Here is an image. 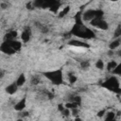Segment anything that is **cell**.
Wrapping results in <instances>:
<instances>
[{"label":"cell","mask_w":121,"mask_h":121,"mask_svg":"<svg viewBox=\"0 0 121 121\" xmlns=\"http://www.w3.org/2000/svg\"><path fill=\"white\" fill-rule=\"evenodd\" d=\"M70 34L78 38H83V39H93L95 37V33L90 28H88L85 25H83V23L75 24L70 31Z\"/></svg>","instance_id":"cell-1"},{"label":"cell","mask_w":121,"mask_h":121,"mask_svg":"<svg viewBox=\"0 0 121 121\" xmlns=\"http://www.w3.org/2000/svg\"><path fill=\"white\" fill-rule=\"evenodd\" d=\"M42 74L54 85H60L63 83V75L61 69L46 71V72H43Z\"/></svg>","instance_id":"cell-2"},{"label":"cell","mask_w":121,"mask_h":121,"mask_svg":"<svg viewBox=\"0 0 121 121\" xmlns=\"http://www.w3.org/2000/svg\"><path fill=\"white\" fill-rule=\"evenodd\" d=\"M101 87L112 92L120 93V83L116 76H111L110 78H108L105 81L101 83Z\"/></svg>","instance_id":"cell-3"},{"label":"cell","mask_w":121,"mask_h":121,"mask_svg":"<svg viewBox=\"0 0 121 121\" xmlns=\"http://www.w3.org/2000/svg\"><path fill=\"white\" fill-rule=\"evenodd\" d=\"M103 10L101 9H88L86 11H84L82 14H81V18H82V21H85V22H91L93 19L95 18H103Z\"/></svg>","instance_id":"cell-4"},{"label":"cell","mask_w":121,"mask_h":121,"mask_svg":"<svg viewBox=\"0 0 121 121\" xmlns=\"http://www.w3.org/2000/svg\"><path fill=\"white\" fill-rule=\"evenodd\" d=\"M90 24L93 26H95L98 29H101V30H107L109 28L108 23L103 18H95L90 22Z\"/></svg>","instance_id":"cell-5"},{"label":"cell","mask_w":121,"mask_h":121,"mask_svg":"<svg viewBox=\"0 0 121 121\" xmlns=\"http://www.w3.org/2000/svg\"><path fill=\"white\" fill-rule=\"evenodd\" d=\"M0 51L3 52L4 54H7V55H13L16 53L14 48L12 47L10 41L9 42H3L0 45Z\"/></svg>","instance_id":"cell-6"},{"label":"cell","mask_w":121,"mask_h":121,"mask_svg":"<svg viewBox=\"0 0 121 121\" xmlns=\"http://www.w3.org/2000/svg\"><path fill=\"white\" fill-rule=\"evenodd\" d=\"M68 44L71 46H74V47H83V48H89L90 47L89 43H87L83 41L78 40V39H71L68 42Z\"/></svg>","instance_id":"cell-7"},{"label":"cell","mask_w":121,"mask_h":121,"mask_svg":"<svg viewBox=\"0 0 121 121\" xmlns=\"http://www.w3.org/2000/svg\"><path fill=\"white\" fill-rule=\"evenodd\" d=\"M31 38V28L29 26H26L24 28V30L21 33V40L23 43H27L30 41Z\"/></svg>","instance_id":"cell-8"},{"label":"cell","mask_w":121,"mask_h":121,"mask_svg":"<svg viewBox=\"0 0 121 121\" xmlns=\"http://www.w3.org/2000/svg\"><path fill=\"white\" fill-rule=\"evenodd\" d=\"M17 36H18V32L16 30H9L4 36V42L14 41V40H16Z\"/></svg>","instance_id":"cell-9"},{"label":"cell","mask_w":121,"mask_h":121,"mask_svg":"<svg viewBox=\"0 0 121 121\" xmlns=\"http://www.w3.org/2000/svg\"><path fill=\"white\" fill-rule=\"evenodd\" d=\"M26 105V98L23 97L14 105V110L17 111V112H22V111L25 110Z\"/></svg>","instance_id":"cell-10"},{"label":"cell","mask_w":121,"mask_h":121,"mask_svg":"<svg viewBox=\"0 0 121 121\" xmlns=\"http://www.w3.org/2000/svg\"><path fill=\"white\" fill-rule=\"evenodd\" d=\"M18 88H19V87L17 86L16 82L14 81V82H12V83L9 84V85L6 87L5 91H6V93H7V94H9V95H14V94L17 92Z\"/></svg>","instance_id":"cell-11"},{"label":"cell","mask_w":121,"mask_h":121,"mask_svg":"<svg viewBox=\"0 0 121 121\" xmlns=\"http://www.w3.org/2000/svg\"><path fill=\"white\" fill-rule=\"evenodd\" d=\"M116 118V113L114 112H106L104 115V120L105 121H115Z\"/></svg>","instance_id":"cell-12"},{"label":"cell","mask_w":121,"mask_h":121,"mask_svg":"<svg viewBox=\"0 0 121 121\" xmlns=\"http://www.w3.org/2000/svg\"><path fill=\"white\" fill-rule=\"evenodd\" d=\"M119 46H120V38L114 39V40H113L112 42H111L110 44H109V48H110V50H112V51L115 50V49L118 48Z\"/></svg>","instance_id":"cell-13"},{"label":"cell","mask_w":121,"mask_h":121,"mask_svg":"<svg viewBox=\"0 0 121 121\" xmlns=\"http://www.w3.org/2000/svg\"><path fill=\"white\" fill-rule=\"evenodd\" d=\"M26 76H25V74H20L19 75V77L17 78V79L15 80V82H16V84H17V86L18 87H21V86H23L25 83H26Z\"/></svg>","instance_id":"cell-14"},{"label":"cell","mask_w":121,"mask_h":121,"mask_svg":"<svg viewBox=\"0 0 121 121\" xmlns=\"http://www.w3.org/2000/svg\"><path fill=\"white\" fill-rule=\"evenodd\" d=\"M41 82V76L39 75H33L30 78V85L31 86H37Z\"/></svg>","instance_id":"cell-15"},{"label":"cell","mask_w":121,"mask_h":121,"mask_svg":"<svg viewBox=\"0 0 121 121\" xmlns=\"http://www.w3.org/2000/svg\"><path fill=\"white\" fill-rule=\"evenodd\" d=\"M35 25H36L37 28H38L42 33H46V32H48V26H47L45 24H42V23H40V22H36Z\"/></svg>","instance_id":"cell-16"},{"label":"cell","mask_w":121,"mask_h":121,"mask_svg":"<svg viewBox=\"0 0 121 121\" xmlns=\"http://www.w3.org/2000/svg\"><path fill=\"white\" fill-rule=\"evenodd\" d=\"M60 7V2L54 0V2H53V4H52V6L49 8V10H50V11H52V12H54V13H56V12H58V11H59Z\"/></svg>","instance_id":"cell-17"},{"label":"cell","mask_w":121,"mask_h":121,"mask_svg":"<svg viewBox=\"0 0 121 121\" xmlns=\"http://www.w3.org/2000/svg\"><path fill=\"white\" fill-rule=\"evenodd\" d=\"M69 11H70V7H69V6H66L65 8H63L62 9H60V10L58 12V17H59V18H63L65 15L68 14Z\"/></svg>","instance_id":"cell-18"},{"label":"cell","mask_w":121,"mask_h":121,"mask_svg":"<svg viewBox=\"0 0 121 121\" xmlns=\"http://www.w3.org/2000/svg\"><path fill=\"white\" fill-rule=\"evenodd\" d=\"M117 62L115 61V60H110V61H108V63H107V65H106V68H107V70L109 71V72H111L112 73V71L117 66Z\"/></svg>","instance_id":"cell-19"},{"label":"cell","mask_w":121,"mask_h":121,"mask_svg":"<svg viewBox=\"0 0 121 121\" xmlns=\"http://www.w3.org/2000/svg\"><path fill=\"white\" fill-rule=\"evenodd\" d=\"M67 78H68V81H69V83H71V84L75 83V82L78 80L77 76H76L74 73H72V72H69V73L67 74Z\"/></svg>","instance_id":"cell-20"},{"label":"cell","mask_w":121,"mask_h":121,"mask_svg":"<svg viewBox=\"0 0 121 121\" xmlns=\"http://www.w3.org/2000/svg\"><path fill=\"white\" fill-rule=\"evenodd\" d=\"M90 65H91V63H90L89 60H81L80 61V68L83 69V70H88L90 68Z\"/></svg>","instance_id":"cell-21"},{"label":"cell","mask_w":121,"mask_h":121,"mask_svg":"<svg viewBox=\"0 0 121 121\" xmlns=\"http://www.w3.org/2000/svg\"><path fill=\"white\" fill-rule=\"evenodd\" d=\"M120 36H121V26H120V25H118L117 27H116V29L114 30L113 37L115 39H118V38H120Z\"/></svg>","instance_id":"cell-22"},{"label":"cell","mask_w":121,"mask_h":121,"mask_svg":"<svg viewBox=\"0 0 121 121\" xmlns=\"http://www.w3.org/2000/svg\"><path fill=\"white\" fill-rule=\"evenodd\" d=\"M112 73L113 74V75H116V76H120L121 75V64L120 63H118L117 64V66L112 71Z\"/></svg>","instance_id":"cell-23"},{"label":"cell","mask_w":121,"mask_h":121,"mask_svg":"<svg viewBox=\"0 0 121 121\" xmlns=\"http://www.w3.org/2000/svg\"><path fill=\"white\" fill-rule=\"evenodd\" d=\"M95 67L99 70H102L104 68V61L102 60H97L95 62Z\"/></svg>","instance_id":"cell-24"},{"label":"cell","mask_w":121,"mask_h":121,"mask_svg":"<svg viewBox=\"0 0 121 121\" xmlns=\"http://www.w3.org/2000/svg\"><path fill=\"white\" fill-rule=\"evenodd\" d=\"M60 113H61V114H62L64 117H68V116L70 115L71 112H70V110H69V109H66V108H65V109H64V110H63V111H62Z\"/></svg>","instance_id":"cell-25"},{"label":"cell","mask_w":121,"mask_h":121,"mask_svg":"<svg viewBox=\"0 0 121 121\" xmlns=\"http://www.w3.org/2000/svg\"><path fill=\"white\" fill-rule=\"evenodd\" d=\"M106 110L105 109H103V110H100L98 112H97V116L98 117H104V115H105V113H106Z\"/></svg>","instance_id":"cell-26"},{"label":"cell","mask_w":121,"mask_h":121,"mask_svg":"<svg viewBox=\"0 0 121 121\" xmlns=\"http://www.w3.org/2000/svg\"><path fill=\"white\" fill-rule=\"evenodd\" d=\"M64 109H65V107H64V105H63V104H59V105H58V111H59V112H61Z\"/></svg>","instance_id":"cell-27"},{"label":"cell","mask_w":121,"mask_h":121,"mask_svg":"<svg viewBox=\"0 0 121 121\" xmlns=\"http://www.w3.org/2000/svg\"><path fill=\"white\" fill-rule=\"evenodd\" d=\"M72 113H73V115H74L75 117H77V116H78V108H76V109H72Z\"/></svg>","instance_id":"cell-28"},{"label":"cell","mask_w":121,"mask_h":121,"mask_svg":"<svg viewBox=\"0 0 121 121\" xmlns=\"http://www.w3.org/2000/svg\"><path fill=\"white\" fill-rule=\"evenodd\" d=\"M21 112V118H24V117H26V116H28V112H24V111H22V112Z\"/></svg>","instance_id":"cell-29"},{"label":"cell","mask_w":121,"mask_h":121,"mask_svg":"<svg viewBox=\"0 0 121 121\" xmlns=\"http://www.w3.org/2000/svg\"><path fill=\"white\" fill-rule=\"evenodd\" d=\"M0 6H1V8H2V9H7V8L9 7V4H8V3H6V2H2V3L0 4Z\"/></svg>","instance_id":"cell-30"},{"label":"cell","mask_w":121,"mask_h":121,"mask_svg":"<svg viewBox=\"0 0 121 121\" xmlns=\"http://www.w3.org/2000/svg\"><path fill=\"white\" fill-rule=\"evenodd\" d=\"M5 70H3V69H0V78H4V76H5Z\"/></svg>","instance_id":"cell-31"},{"label":"cell","mask_w":121,"mask_h":121,"mask_svg":"<svg viewBox=\"0 0 121 121\" xmlns=\"http://www.w3.org/2000/svg\"><path fill=\"white\" fill-rule=\"evenodd\" d=\"M73 121H82V119H81L80 117H78V116H77V117H75V119H74Z\"/></svg>","instance_id":"cell-32"},{"label":"cell","mask_w":121,"mask_h":121,"mask_svg":"<svg viewBox=\"0 0 121 121\" xmlns=\"http://www.w3.org/2000/svg\"><path fill=\"white\" fill-rule=\"evenodd\" d=\"M17 121H23V118H20V119H18Z\"/></svg>","instance_id":"cell-33"}]
</instances>
